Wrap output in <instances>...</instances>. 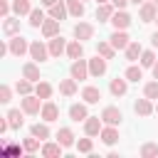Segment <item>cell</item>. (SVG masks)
<instances>
[{"instance_id":"cell-1","label":"cell","mask_w":158,"mask_h":158,"mask_svg":"<svg viewBox=\"0 0 158 158\" xmlns=\"http://www.w3.org/2000/svg\"><path fill=\"white\" fill-rule=\"evenodd\" d=\"M42 101H44V99H40L37 94H27V96H22V99H20V106H22V111H25V114L35 116V114H40V111H42Z\"/></svg>"},{"instance_id":"cell-2","label":"cell","mask_w":158,"mask_h":158,"mask_svg":"<svg viewBox=\"0 0 158 158\" xmlns=\"http://www.w3.org/2000/svg\"><path fill=\"white\" fill-rule=\"evenodd\" d=\"M7 49H10V54H12V57H22L25 52H30V44H27V40H25V37L12 35V37L7 40Z\"/></svg>"},{"instance_id":"cell-3","label":"cell","mask_w":158,"mask_h":158,"mask_svg":"<svg viewBox=\"0 0 158 158\" xmlns=\"http://www.w3.org/2000/svg\"><path fill=\"white\" fill-rule=\"evenodd\" d=\"M121 118H123V114H121V109H116V106H106V109L101 111V121H104L106 126H116V123H121Z\"/></svg>"},{"instance_id":"cell-4","label":"cell","mask_w":158,"mask_h":158,"mask_svg":"<svg viewBox=\"0 0 158 158\" xmlns=\"http://www.w3.org/2000/svg\"><path fill=\"white\" fill-rule=\"evenodd\" d=\"M30 57H32L35 62H44V59L49 57V47H44L40 40L30 42Z\"/></svg>"},{"instance_id":"cell-5","label":"cell","mask_w":158,"mask_h":158,"mask_svg":"<svg viewBox=\"0 0 158 158\" xmlns=\"http://www.w3.org/2000/svg\"><path fill=\"white\" fill-rule=\"evenodd\" d=\"M69 72H72V77H74V79H79V81H81V79H86V77H89V62L79 57V59H74V62H72V69H69Z\"/></svg>"},{"instance_id":"cell-6","label":"cell","mask_w":158,"mask_h":158,"mask_svg":"<svg viewBox=\"0 0 158 158\" xmlns=\"http://www.w3.org/2000/svg\"><path fill=\"white\" fill-rule=\"evenodd\" d=\"M40 116H42V121H47V123L57 121V118H59V109H57V104H54V101H44Z\"/></svg>"},{"instance_id":"cell-7","label":"cell","mask_w":158,"mask_h":158,"mask_svg":"<svg viewBox=\"0 0 158 158\" xmlns=\"http://www.w3.org/2000/svg\"><path fill=\"white\" fill-rule=\"evenodd\" d=\"M101 128H104L101 116H89V118L84 121V133H86V136H99Z\"/></svg>"},{"instance_id":"cell-8","label":"cell","mask_w":158,"mask_h":158,"mask_svg":"<svg viewBox=\"0 0 158 158\" xmlns=\"http://www.w3.org/2000/svg\"><path fill=\"white\" fill-rule=\"evenodd\" d=\"M89 74H91V77H101V74H106V57L96 54L94 59H89Z\"/></svg>"},{"instance_id":"cell-9","label":"cell","mask_w":158,"mask_h":158,"mask_svg":"<svg viewBox=\"0 0 158 158\" xmlns=\"http://www.w3.org/2000/svg\"><path fill=\"white\" fill-rule=\"evenodd\" d=\"M74 37L77 40H91L94 37V25H89V22H77L74 25Z\"/></svg>"},{"instance_id":"cell-10","label":"cell","mask_w":158,"mask_h":158,"mask_svg":"<svg viewBox=\"0 0 158 158\" xmlns=\"http://www.w3.org/2000/svg\"><path fill=\"white\" fill-rule=\"evenodd\" d=\"M133 111H136L138 116H151V114L156 111V106H153V101L146 96V99H138V101L133 104Z\"/></svg>"},{"instance_id":"cell-11","label":"cell","mask_w":158,"mask_h":158,"mask_svg":"<svg viewBox=\"0 0 158 158\" xmlns=\"http://www.w3.org/2000/svg\"><path fill=\"white\" fill-rule=\"evenodd\" d=\"M7 121H10V128H12V131L22 128V123H25V111H22V109H10V111H7Z\"/></svg>"},{"instance_id":"cell-12","label":"cell","mask_w":158,"mask_h":158,"mask_svg":"<svg viewBox=\"0 0 158 158\" xmlns=\"http://www.w3.org/2000/svg\"><path fill=\"white\" fill-rule=\"evenodd\" d=\"M114 5H109V2H99V7H96V20L99 22H111V17H114Z\"/></svg>"},{"instance_id":"cell-13","label":"cell","mask_w":158,"mask_h":158,"mask_svg":"<svg viewBox=\"0 0 158 158\" xmlns=\"http://www.w3.org/2000/svg\"><path fill=\"white\" fill-rule=\"evenodd\" d=\"M156 7H158L156 2H143V5H141V10H138L141 20H143V22H156V15H158V12H156Z\"/></svg>"},{"instance_id":"cell-14","label":"cell","mask_w":158,"mask_h":158,"mask_svg":"<svg viewBox=\"0 0 158 158\" xmlns=\"http://www.w3.org/2000/svg\"><path fill=\"white\" fill-rule=\"evenodd\" d=\"M111 25H114L116 30H126V27L131 25V15H128V12H123V10H116V12H114V17H111Z\"/></svg>"},{"instance_id":"cell-15","label":"cell","mask_w":158,"mask_h":158,"mask_svg":"<svg viewBox=\"0 0 158 158\" xmlns=\"http://www.w3.org/2000/svg\"><path fill=\"white\" fill-rule=\"evenodd\" d=\"M42 35H44L47 40L57 37V35H59V20H54V17L44 20V22H42Z\"/></svg>"},{"instance_id":"cell-16","label":"cell","mask_w":158,"mask_h":158,"mask_svg":"<svg viewBox=\"0 0 158 158\" xmlns=\"http://www.w3.org/2000/svg\"><path fill=\"white\" fill-rule=\"evenodd\" d=\"M62 52H67V40L57 35V37L49 40V57H59Z\"/></svg>"},{"instance_id":"cell-17","label":"cell","mask_w":158,"mask_h":158,"mask_svg":"<svg viewBox=\"0 0 158 158\" xmlns=\"http://www.w3.org/2000/svg\"><path fill=\"white\" fill-rule=\"evenodd\" d=\"M69 118H72V121H86V118H89L86 104H72V106H69Z\"/></svg>"},{"instance_id":"cell-18","label":"cell","mask_w":158,"mask_h":158,"mask_svg":"<svg viewBox=\"0 0 158 158\" xmlns=\"http://www.w3.org/2000/svg\"><path fill=\"white\" fill-rule=\"evenodd\" d=\"M109 42H111V44H114L116 49H126L131 40H128V35H126L123 30H116V32H114V35L109 37Z\"/></svg>"},{"instance_id":"cell-19","label":"cell","mask_w":158,"mask_h":158,"mask_svg":"<svg viewBox=\"0 0 158 158\" xmlns=\"http://www.w3.org/2000/svg\"><path fill=\"white\" fill-rule=\"evenodd\" d=\"M67 12H69V10H67V0H64V2H62V0H57V2H54V5L49 7V17L59 20V22H62V20L67 17Z\"/></svg>"},{"instance_id":"cell-20","label":"cell","mask_w":158,"mask_h":158,"mask_svg":"<svg viewBox=\"0 0 158 158\" xmlns=\"http://www.w3.org/2000/svg\"><path fill=\"white\" fill-rule=\"evenodd\" d=\"M22 77H25V79H30V81H35V84L42 79V77H40V67H37L35 62H27V64L22 67Z\"/></svg>"},{"instance_id":"cell-21","label":"cell","mask_w":158,"mask_h":158,"mask_svg":"<svg viewBox=\"0 0 158 158\" xmlns=\"http://www.w3.org/2000/svg\"><path fill=\"white\" fill-rule=\"evenodd\" d=\"M109 89H111V94L114 96H123L126 91H128V79H111V84H109Z\"/></svg>"},{"instance_id":"cell-22","label":"cell","mask_w":158,"mask_h":158,"mask_svg":"<svg viewBox=\"0 0 158 158\" xmlns=\"http://www.w3.org/2000/svg\"><path fill=\"white\" fill-rule=\"evenodd\" d=\"M81 99H84L86 104H99L101 91H99L96 86H84V89H81Z\"/></svg>"},{"instance_id":"cell-23","label":"cell","mask_w":158,"mask_h":158,"mask_svg":"<svg viewBox=\"0 0 158 158\" xmlns=\"http://www.w3.org/2000/svg\"><path fill=\"white\" fill-rule=\"evenodd\" d=\"M101 141L106 143V146H114L116 141H118V131H116V126H106V128H101Z\"/></svg>"},{"instance_id":"cell-24","label":"cell","mask_w":158,"mask_h":158,"mask_svg":"<svg viewBox=\"0 0 158 158\" xmlns=\"http://www.w3.org/2000/svg\"><path fill=\"white\" fill-rule=\"evenodd\" d=\"M62 148H64V146H62L59 141H57V143H44V146H42V156H44V158H59V156H62Z\"/></svg>"},{"instance_id":"cell-25","label":"cell","mask_w":158,"mask_h":158,"mask_svg":"<svg viewBox=\"0 0 158 158\" xmlns=\"http://www.w3.org/2000/svg\"><path fill=\"white\" fill-rule=\"evenodd\" d=\"M2 32H5L7 37L17 35V32H20V20H15V17H5V22H2Z\"/></svg>"},{"instance_id":"cell-26","label":"cell","mask_w":158,"mask_h":158,"mask_svg":"<svg viewBox=\"0 0 158 158\" xmlns=\"http://www.w3.org/2000/svg\"><path fill=\"white\" fill-rule=\"evenodd\" d=\"M59 91L64 94V96H74L77 94V79L72 77V79H62L59 81Z\"/></svg>"},{"instance_id":"cell-27","label":"cell","mask_w":158,"mask_h":158,"mask_svg":"<svg viewBox=\"0 0 158 158\" xmlns=\"http://www.w3.org/2000/svg\"><path fill=\"white\" fill-rule=\"evenodd\" d=\"M57 141H59L64 148L74 146V133H72V128H59V131H57Z\"/></svg>"},{"instance_id":"cell-28","label":"cell","mask_w":158,"mask_h":158,"mask_svg":"<svg viewBox=\"0 0 158 158\" xmlns=\"http://www.w3.org/2000/svg\"><path fill=\"white\" fill-rule=\"evenodd\" d=\"M67 54H69V59H79V57L84 54L81 40H74V42H69V44H67Z\"/></svg>"},{"instance_id":"cell-29","label":"cell","mask_w":158,"mask_h":158,"mask_svg":"<svg viewBox=\"0 0 158 158\" xmlns=\"http://www.w3.org/2000/svg\"><path fill=\"white\" fill-rule=\"evenodd\" d=\"M96 54H101V57H106V59H114L116 47H114L111 42H99V44H96Z\"/></svg>"},{"instance_id":"cell-30","label":"cell","mask_w":158,"mask_h":158,"mask_svg":"<svg viewBox=\"0 0 158 158\" xmlns=\"http://www.w3.org/2000/svg\"><path fill=\"white\" fill-rule=\"evenodd\" d=\"M35 94L47 101V99L52 96V84H49V81H37V84H35Z\"/></svg>"},{"instance_id":"cell-31","label":"cell","mask_w":158,"mask_h":158,"mask_svg":"<svg viewBox=\"0 0 158 158\" xmlns=\"http://www.w3.org/2000/svg\"><path fill=\"white\" fill-rule=\"evenodd\" d=\"M12 12H15V15H30V12H32L30 0H12Z\"/></svg>"},{"instance_id":"cell-32","label":"cell","mask_w":158,"mask_h":158,"mask_svg":"<svg viewBox=\"0 0 158 158\" xmlns=\"http://www.w3.org/2000/svg\"><path fill=\"white\" fill-rule=\"evenodd\" d=\"M30 133H32V136H37L40 141H47V138H49V128H47V121H44V123H35V126L30 128Z\"/></svg>"},{"instance_id":"cell-33","label":"cell","mask_w":158,"mask_h":158,"mask_svg":"<svg viewBox=\"0 0 158 158\" xmlns=\"http://www.w3.org/2000/svg\"><path fill=\"white\" fill-rule=\"evenodd\" d=\"M67 10H69V15L81 17L84 15V0H67Z\"/></svg>"},{"instance_id":"cell-34","label":"cell","mask_w":158,"mask_h":158,"mask_svg":"<svg viewBox=\"0 0 158 158\" xmlns=\"http://www.w3.org/2000/svg\"><path fill=\"white\" fill-rule=\"evenodd\" d=\"M141 54H143V47H141L138 42H128V47H126V59L133 62V59H138Z\"/></svg>"},{"instance_id":"cell-35","label":"cell","mask_w":158,"mask_h":158,"mask_svg":"<svg viewBox=\"0 0 158 158\" xmlns=\"http://www.w3.org/2000/svg\"><path fill=\"white\" fill-rule=\"evenodd\" d=\"M32 84L35 81H30V79H17V84H15V89H17V94H22V96H27V94H32Z\"/></svg>"},{"instance_id":"cell-36","label":"cell","mask_w":158,"mask_h":158,"mask_svg":"<svg viewBox=\"0 0 158 158\" xmlns=\"http://www.w3.org/2000/svg\"><path fill=\"white\" fill-rule=\"evenodd\" d=\"M22 148H25V153H27V156H32V153L40 148V138H37V136H30V138H25V141H22Z\"/></svg>"},{"instance_id":"cell-37","label":"cell","mask_w":158,"mask_h":158,"mask_svg":"<svg viewBox=\"0 0 158 158\" xmlns=\"http://www.w3.org/2000/svg\"><path fill=\"white\" fill-rule=\"evenodd\" d=\"M47 17H44V12L37 7V10H32L30 12V27H42V22H44Z\"/></svg>"},{"instance_id":"cell-38","label":"cell","mask_w":158,"mask_h":158,"mask_svg":"<svg viewBox=\"0 0 158 158\" xmlns=\"http://www.w3.org/2000/svg\"><path fill=\"white\" fill-rule=\"evenodd\" d=\"M158 156V143H143L141 146V158H156Z\"/></svg>"},{"instance_id":"cell-39","label":"cell","mask_w":158,"mask_h":158,"mask_svg":"<svg viewBox=\"0 0 158 158\" xmlns=\"http://www.w3.org/2000/svg\"><path fill=\"white\" fill-rule=\"evenodd\" d=\"M126 79H128V81H138V79H143V72H141V67L131 64V67L126 69Z\"/></svg>"},{"instance_id":"cell-40","label":"cell","mask_w":158,"mask_h":158,"mask_svg":"<svg viewBox=\"0 0 158 158\" xmlns=\"http://www.w3.org/2000/svg\"><path fill=\"white\" fill-rule=\"evenodd\" d=\"M91 148H94V141L91 138H79L77 141V151L79 153H91Z\"/></svg>"},{"instance_id":"cell-41","label":"cell","mask_w":158,"mask_h":158,"mask_svg":"<svg viewBox=\"0 0 158 158\" xmlns=\"http://www.w3.org/2000/svg\"><path fill=\"white\" fill-rule=\"evenodd\" d=\"M143 94L153 101V99H158V81H148L146 86H143Z\"/></svg>"},{"instance_id":"cell-42","label":"cell","mask_w":158,"mask_h":158,"mask_svg":"<svg viewBox=\"0 0 158 158\" xmlns=\"http://www.w3.org/2000/svg\"><path fill=\"white\" fill-rule=\"evenodd\" d=\"M156 64V54L151 52V49H143V54H141V67H153Z\"/></svg>"},{"instance_id":"cell-43","label":"cell","mask_w":158,"mask_h":158,"mask_svg":"<svg viewBox=\"0 0 158 158\" xmlns=\"http://www.w3.org/2000/svg\"><path fill=\"white\" fill-rule=\"evenodd\" d=\"M10 99H12V89H10L7 84H2V86H0V101H2V104H7Z\"/></svg>"},{"instance_id":"cell-44","label":"cell","mask_w":158,"mask_h":158,"mask_svg":"<svg viewBox=\"0 0 158 158\" xmlns=\"http://www.w3.org/2000/svg\"><path fill=\"white\" fill-rule=\"evenodd\" d=\"M10 10H12V5H10L7 0H0V15H2V20L10 17Z\"/></svg>"},{"instance_id":"cell-45","label":"cell","mask_w":158,"mask_h":158,"mask_svg":"<svg viewBox=\"0 0 158 158\" xmlns=\"http://www.w3.org/2000/svg\"><path fill=\"white\" fill-rule=\"evenodd\" d=\"M128 2H131V0H111V5H114V7H118V10H123Z\"/></svg>"},{"instance_id":"cell-46","label":"cell","mask_w":158,"mask_h":158,"mask_svg":"<svg viewBox=\"0 0 158 158\" xmlns=\"http://www.w3.org/2000/svg\"><path fill=\"white\" fill-rule=\"evenodd\" d=\"M151 42H153V47H158V32H153V37H151Z\"/></svg>"},{"instance_id":"cell-47","label":"cell","mask_w":158,"mask_h":158,"mask_svg":"<svg viewBox=\"0 0 158 158\" xmlns=\"http://www.w3.org/2000/svg\"><path fill=\"white\" fill-rule=\"evenodd\" d=\"M40 2H42V5H47V7H52V5L57 2V0H40Z\"/></svg>"},{"instance_id":"cell-48","label":"cell","mask_w":158,"mask_h":158,"mask_svg":"<svg viewBox=\"0 0 158 158\" xmlns=\"http://www.w3.org/2000/svg\"><path fill=\"white\" fill-rule=\"evenodd\" d=\"M151 69H153V79H158V62H156V64H153Z\"/></svg>"},{"instance_id":"cell-49","label":"cell","mask_w":158,"mask_h":158,"mask_svg":"<svg viewBox=\"0 0 158 158\" xmlns=\"http://www.w3.org/2000/svg\"><path fill=\"white\" fill-rule=\"evenodd\" d=\"M131 2H133V5H143L146 0H131Z\"/></svg>"},{"instance_id":"cell-50","label":"cell","mask_w":158,"mask_h":158,"mask_svg":"<svg viewBox=\"0 0 158 158\" xmlns=\"http://www.w3.org/2000/svg\"><path fill=\"white\" fill-rule=\"evenodd\" d=\"M96 2H109V0H96Z\"/></svg>"},{"instance_id":"cell-51","label":"cell","mask_w":158,"mask_h":158,"mask_svg":"<svg viewBox=\"0 0 158 158\" xmlns=\"http://www.w3.org/2000/svg\"><path fill=\"white\" fill-rule=\"evenodd\" d=\"M156 114H158V104H156Z\"/></svg>"},{"instance_id":"cell-52","label":"cell","mask_w":158,"mask_h":158,"mask_svg":"<svg viewBox=\"0 0 158 158\" xmlns=\"http://www.w3.org/2000/svg\"><path fill=\"white\" fill-rule=\"evenodd\" d=\"M151 2H156V5H158V0H151Z\"/></svg>"},{"instance_id":"cell-53","label":"cell","mask_w":158,"mask_h":158,"mask_svg":"<svg viewBox=\"0 0 158 158\" xmlns=\"http://www.w3.org/2000/svg\"><path fill=\"white\" fill-rule=\"evenodd\" d=\"M156 22H158V15H156Z\"/></svg>"}]
</instances>
